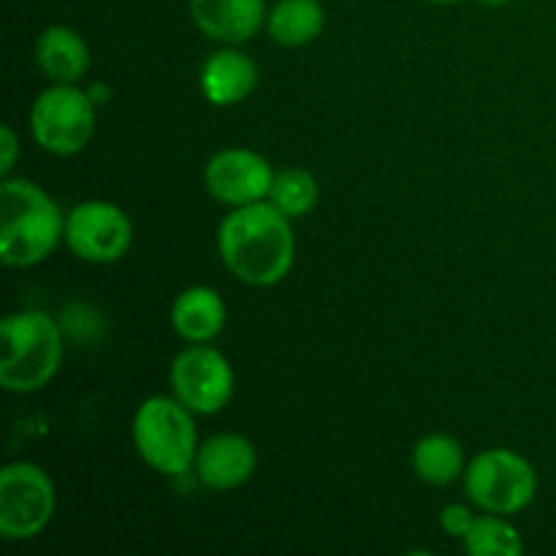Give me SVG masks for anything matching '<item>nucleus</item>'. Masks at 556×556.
I'll return each mask as SVG.
<instances>
[{
    "instance_id": "f03ea898",
    "label": "nucleus",
    "mask_w": 556,
    "mask_h": 556,
    "mask_svg": "<svg viewBox=\"0 0 556 556\" xmlns=\"http://www.w3.org/2000/svg\"><path fill=\"white\" fill-rule=\"evenodd\" d=\"M65 242V215L58 201L30 179L0 185V258L11 269H30Z\"/></svg>"
},
{
    "instance_id": "2eb2a0df",
    "label": "nucleus",
    "mask_w": 556,
    "mask_h": 556,
    "mask_svg": "<svg viewBox=\"0 0 556 556\" xmlns=\"http://www.w3.org/2000/svg\"><path fill=\"white\" fill-rule=\"evenodd\" d=\"M226 302L210 286L185 288L172 304V329L188 345H201V342L215 340L226 329Z\"/></svg>"
},
{
    "instance_id": "5701e85b",
    "label": "nucleus",
    "mask_w": 556,
    "mask_h": 556,
    "mask_svg": "<svg viewBox=\"0 0 556 556\" xmlns=\"http://www.w3.org/2000/svg\"><path fill=\"white\" fill-rule=\"evenodd\" d=\"M483 3H486V5H503V3H508V0H483Z\"/></svg>"
},
{
    "instance_id": "6ab92c4d",
    "label": "nucleus",
    "mask_w": 556,
    "mask_h": 556,
    "mask_svg": "<svg viewBox=\"0 0 556 556\" xmlns=\"http://www.w3.org/2000/svg\"><path fill=\"white\" fill-rule=\"evenodd\" d=\"M266 201L275 204L282 215L296 220V217L309 215L318 206L320 185L307 168H282V172H275L269 199Z\"/></svg>"
},
{
    "instance_id": "dca6fc26",
    "label": "nucleus",
    "mask_w": 556,
    "mask_h": 556,
    "mask_svg": "<svg viewBox=\"0 0 556 556\" xmlns=\"http://www.w3.org/2000/svg\"><path fill=\"white\" fill-rule=\"evenodd\" d=\"M326 27L320 0H277L266 14V33L277 47L299 49L313 43Z\"/></svg>"
},
{
    "instance_id": "423d86ee",
    "label": "nucleus",
    "mask_w": 556,
    "mask_h": 556,
    "mask_svg": "<svg viewBox=\"0 0 556 556\" xmlns=\"http://www.w3.org/2000/svg\"><path fill=\"white\" fill-rule=\"evenodd\" d=\"M98 103L79 85H49L30 106V136L58 157L79 155L96 136Z\"/></svg>"
},
{
    "instance_id": "f257e3e1",
    "label": "nucleus",
    "mask_w": 556,
    "mask_h": 556,
    "mask_svg": "<svg viewBox=\"0 0 556 556\" xmlns=\"http://www.w3.org/2000/svg\"><path fill=\"white\" fill-rule=\"evenodd\" d=\"M217 253L237 280L271 288L286 280L296 261L291 217L269 201L233 206L217 228Z\"/></svg>"
},
{
    "instance_id": "aec40b11",
    "label": "nucleus",
    "mask_w": 556,
    "mask_h": 556,
    "mask_svg": "<svg viewBox=\"0 0 556 556\" xmlns=\"http://www.w3.org/2000/svg\"><path fill=\"white\" fill-rule=\"evenodd\" d=\"M476 508V505H472ZM470 505H462V503H448L443 510H440V527L448 538L454 541H465V535L470 532L472 521H476V510Z\"/></svg>"
},
{
    "instance_id": "1a4fd4ad",
    "label": "nucleus",
    "mask_w": 556,
    "mask_h": 556,
    "mask_svg": "<svg viewBox=\"0 0 556 556\" xmlns=\"http://www.w3.org/2000/svg\"><path fill=\"white\" fill-rule=\"evenodd\" d=\"M65 244L87 264H114L134 244V220L114 201H79L65 215Z\"/></svg>"
},
{
    "instance_id": "20e7f679",
    "label": "nucleus",
    "mask_w": 556,
    "mask_h": 556,
    "mask_svg": "<svg viewBox=\"0 0 556 556\" xmlns=\"http://www.w3.org/2000/svg\"><path fill=\"white\" fill-rule=\"evenodd\" d=\"M193 416L195 413L188 410L174 394H157L141 402L130 427L141 462L168 478L193 470L201 445Z\"/></svg>"
},
{
    "instance_id": "7ed1b4c3",
    "label": "nucleus",
    "mask_w": 556,
    "mask_h": 556,
    "mask_svg": "<svg viewBox=\"0 0 556 556\" xmlns=\"http://www.w3.org/2000/svg\"><path fill=\"white\" fill-rule=\"evenodd\" d=\"M0 386L11 394L41 391L63 364V329L41 309L5 315L0 324Z\"/></svg>"
},
{
    "instance_id": "f8f14e48",
    "label": "nucleus",
    "mask_w": 556,
    "mask_h": 556,
    "mask_svg": "<svg viewBox=\"0 0 556 556\" xmlns=\"http://www.w3.org/2000/svg\"><path fill=\"white\" fill-rule=\"evenodd\" d=\"M190 20L206 38L239 47L266 27V0H188Z\"/></svg>"
},
{
    "instance_id": "4be33fe9",
    "label": "nucleus",
    "mask_w": 556,
    "mask_h": 556,
    "mask_svg": "<svg viewBox=\"0 0 556 556\" xmlns=\"http://www.w3.org/2000/svg\"><path fill=\"white\" fill-rule=\"evenodd\" d=\"M427 3H438V5H451V3H459V0H427Z\"/></svg>"
},
{
    "instance_id": "9b49d317",
    "label": "nucleus",
    "mask_w": 556,
    "mask_h": 556,
    "mask_svg": "<svg viewBox=\"0 0 556 556\" xmlns=\"http://www.w3.org/2000/svg\"><path fill=\"white\" fill-rule=\"evenodd\" d=\"M195 476L212 492H231L244 486L258 470V451L253 440L239 432L212 434L199 445L193 465Z\"/></svg>"
},
{
    "instance_id": "0eeeda50",
    "label": "nucleus",
    "mask_w": 556,
    "mask_h": 556,
    "mask_svg": "<svg viewBox=\"0 0 556 556\" xmlns=\"http://www.w3.org/2000/svg\"><path fill=\"white\" fill-rule=\"evenodd\" d=\"M58 492L43 467L11 462L0 470V535L5 541H33L52 521Z\"/></svg>"
},
{
    "instance_id": "4468645a",
    "label": "nucleus",
    "mask_w": 556,
    "mask_h": 556,
    "mask_svg": "<svg viewBox=\"0 0 556 556\" xmlns=\"http://www.w3.org/2000/svg\"><path fill=\"white\" fill-rule=\"evenodd\" d=\"M36 65L52 85H79L90 71V47L79 30L49 25L36 38Z\"/></svg>"
},
{
    "instance_id": "412c9836",
    "label": "nucleus",
    "mask_w": 556,
    "mask_h": 556,
    "mask_svg": "<svg viewBox=\"0 0 556 556\" xmlns=\"http://www.w3.org/2000/svg\"><path fill=\"white\" fill-rule=\"evenodd\" d=\"M0 150H3V161H0V177H9L16 166V157H20V139H16L14 128L9 123L0 128Z\"/></svg>"
},
{
    "instance_id": "a211bd4d",
    "label": "nucleus",
    "mask_w": 556,
    "mask_h": 556,
    "mask_svg": "<svg viewBox=\"0 0 556 556\" xmlns=\"http://www.w3.org/2000/svg\"><path fill=\"white\" fill-rule=\"evenodd\" d=\"M510 516L486 514L476 516L470 532L465 535V552L470 556H521L525 538L510 525Z\"/></svg>"
},
{
    "instance_id": "ddd939ff",
    "label": "nucleus",
    "mask_w": 556,
    "mask_h": 556,
    "mask_svg": "<svg viewBox=\"0 0 556 556\" xmlns=\"http://www.w3.org/2000/svg\"><path fill=\"white\" fill-rule=\"evenodd\" d=\"M261 79V71L250 54L239 52L237 47H226L212 52L204 60L199 74L201 96L212 103V106H237V103L248 101L255 92Z\"/></svg>"
},
{
    "instance_id": "9d476101",
    "label": "nucleus",
    "mask_w": 556,
    "mask_h": 556,
    "mask_svg": "<svg viewBox=\"0 0 556 556\" xmlns=\"http://www.w3.org/2000/svg\"><path fill=\"white\" fill-rule=\"evenodd\" d=\"M275 168L261 152L248 147L217 150L204 166V188L217 204L248 206L269 199Z\"/></svg>"
},
{
    "instance_id": "39448f33",
    "label": "nucleus",
    "mask_w": 556,
    "mask_h": 556,
    "mask_svg": "<svg viewBox=\"0 0 556 556\" xmlns=\"http://www.w3.org/2000/svg\"><path fill=\"white\" fill-rule=\"evenodd\" d=\"M465 492L478 510L519 516L538 497V472L527 456L510 448H486L467 462Z\"/></svg>"
},
{
    "instance_id": "6e6552de",
    "label": "nucleus",
    "mask_w": 556,
    "mask_h": 556,
    "mask_svg": "<svg viewBox=\"0 0 556 556\" xmlns=\"http://www.w3.org/2000/svg\"><path fill=\"white\" fill-rule=\"evenodd\" d=\"M168 383L172 394L195 416H215L233 400L237 375L226 353L212 348L210 342H201L174 356Z\"/></svg>"
},
{
    "instance_id": "f3484780",
    "label": "nucleus",
    "mask_w": 556,
    "mask_h": 556,
    "mask_svg": "<svg viewBox=\"0 0 556 556\" xmlns=\"http://www.w3.org/2000/svg\"><path fill=\"white\" fill-rule=\"evenodd\" d=\"M413 472L429 486H451L459 478H465L467 462L465 448L454 434L432 432L413 445L410 454Z\"/></svg>"
}]
</instances>
